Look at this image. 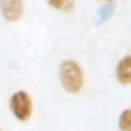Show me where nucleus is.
<instances>
[{"mask_svg":"<svg viewBox=\"0 0 131 131\" xmlns=\"http://www.w3.org/2000/svg\"><path fill=\"white\" fill-rule=\"evenodd\" d=\"M59 79L63 90L70 94H77L83 88V71L76 60H63L60 63Z\"/></svg>","mask_w":131,"mask_h":131,"instance_id":"nucleus-1","label":"nucleus"},{"mask_svg":"<svg viewBox=\"0 0 131 131\" xmlns=\"http://www.w3.org/2000/svg\"><path fill=\"white\" fill-rule=\"evenodd\" d=\"M32 108H34L32 106V99L23 90L16 91L9 99V110H11L13 116L20 122H26V120L31 119Z\"/></svg>","mask_w":131,"mask_h":131,"instance_id":"nucleus-2","label":"nucleus"},{"mask_svg":"<svg viewBox=\"0 0 131 131\" xmlns=\"http://www.w3.org/2000/svg\"><path fill=\"white\" fill-rule=\"evenodd\" d=\"M0 13L6 22H17L23 16V0H0Z\"/></svg>","mask_w":131,"mask_h":131,"instance_id":"nucleus-3","label":"nucleus"},{"mask_svg":"<svg viewBox=\"0 0 131 131\" xmlns=\"http://www.w3.org/2000/svg\"><path fill=\"white\" fill-rule=\"evenodd\" d=\"M116 79L123 86L131 83V56H125L116 65Z\"/></svg>","mask_w":131,"mask_h":131,"instance_id":"nucleus-4","label":"nucleus"},{"mask_svg":"<svg viewBox=\"0 0 131 131\" xmlns=\"http://www.w3.org/2000/svg\"><path fill=\"white\" fill-rule=\"evenodd\" d=\"M48 5L57 11L71 13L74 9V0H46Z\"/></svg>","mask_w":131,"mask_h":131,"instance_id":"nucleus-5","label":"nucleus"},{"mask_svg":"<svg viewBox=\"0 0 131 131\" xmlns=\"http://www.w3.org/2000/svg\"><path fill=\"white\" fill-rule=\"evenodd\" d=\"M119 129L120 131H131V110L126 108L122 111L119 117Z\"/></svg>","mask_w":131,"mask_h":131,"instance_id":"nucleus-6","label":"nucleus"},{"mask_svg":"<svg viewBox=\"0 0 131 131\" xmlns=\"http://www.w3.org/2000/svg\"><path fill=\"white\" fill-rule=\"evenodd\" d=\"M105 2H114V0H105Z\"/></svg>","mask_w":131,"mask_h":131,"instance_id":"nucleus-7","label":"nucleus"},{"mask_svg":"<svg viewBox=\"0 0 131 131\" xmlns=\"http://www.w3.org/2000/svg\"><path fill=\"white\" fill-rule=\"evenodd\" d=\"M0 131H2V128H0Z\"/></svg>","mask_w":131,"mask_h":131,"instance_id":"nucleus-8","label":"nucleus"}]
</instances>
